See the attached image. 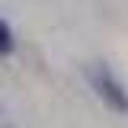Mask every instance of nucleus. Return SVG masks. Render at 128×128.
Listing matches in <instances>:
<instances>
[{"mask_svg":"<svg viewBox=\"0 0 128 128\" xmlns=\"http://www.w3.org/2000/svg\"><path fill=\"white\" fill-rule=\"evenodd\" d=\"M16 51V38H13V29H10V22L0 16V58H6V54H13Z\"/></svg>","mask_w":128,"mask_h":128,"instance_id":"f03ea898","label":"nucleus"},{"mask_svg":"<svg viewBox=\"0 0 128 128\" xmlns=\"http://www.w3.org/2000/svg\"><path fill=\"white\" fill-rule=\"evenodd\" d=\"M86 77H90V86L96 90V96L109 106L112 112H118V115H128V90L122 86V80L112 74L106 64H96L86 70Z\"/></svg>","mask_w":128,"mask_h":128,"instance_id":"f257e3e1","label":"nucleus"}]
</instances>
